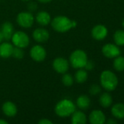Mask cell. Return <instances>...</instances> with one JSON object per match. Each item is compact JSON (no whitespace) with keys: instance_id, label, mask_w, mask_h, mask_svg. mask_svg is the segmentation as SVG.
I'll return each mask as SVG.
<instances>
[{"instance_id":"cell-1","label":"cell","mask_w":124,"mask_h":124,"mask_svg":"<svg viewBox=\"0 0 124 124\" xmlns=\"http://www.w3.org/2000/svg\"><path fill=\"white\" fill-rule=\"evenodd\" d=\"M100 84L102 87L108 92L114 91L118 84L117 76L111 70H103L100 75Z\"/></svg>"},{"instance_id":"cell-2","label":"cell","mask_w":124,"mask_h":124,"mask_svg":"<svg viewBox=\"0 0 124 124\" xmlns=\"http://www.w3.org/2000/svg\"><path fill=\"white\" fill-rule=\"evenodd\" d=\"M54 110L58 116L66 118L72 116V114L76 110V105L72 100L63 99L56 105Z\"/></svg>"},{"instance_id":"cell-3","label":"cell","mask_w":124,"mask_h":124,"mask_svg":"<svg viewBox=\"0 0 124 124\" xmlns=\"http://www.w3.org/2000/svg\"><path fill=\"white\" fill-rule=\"evenodd\" d=\"M52 28L58 33H65L73 28L72 20L64 15L55 17L50 21Z\"/></svg>"},{"instance_id":"cell-4","label":"cell","mask_w":124,"mask_h":124,"mask_svg":"<svg viewBox=\"0 0 124 124\" xmlns=\"http://www.w3.org/2000/svg\"><path fill=\"white\" fill-rule=\"evenodd\" d=\"M88 56L82 49H76L69 56V63L75 69L84 68L88 62Z\"/></svg>"},{"instance_id":"cell-5","label":"cell","mask_w":124,"mask_h":124,"mask_svg":"<svg viewBox=\"0 0 124 124\" xmlns=\"http://www.w3.org/2000/svg\"><path fill=\"white\" fill-rule=\"evenodd\" d=\"M11 41L15 46L20 47L22 49L27 47L30 43V39L29 36L25 32L21 31L14 32L11 38Z\"/></svg>"},{"instance_id":"cell-6","label":"cell","mask_w":124,"mask_h":124,"mask_svg":"<svg viewBox=\"0 0 124 124\" xmlns=\"http://www.w3.org/2000/svg\"><path fill=\"white\" fill-rule=\"evenodd\" d=\"M34 17L30 12H21L16 17L17 23L22 28H31L34 23Z\"/></svg>"},{"instance_id":"cell-7","label":"cell","mask_w":124,"mask_h":124,"mask_svg":"<svg viewBox=\"0 0 124 124\" xmlns=\"http://www.w3.org/2000/svg\"><path fill=\"white\" fill-rule=\"evenodd\" d=\"M29 54H30L31 59L34 61L38 62L44 61L47 56V52H46L45 49L39 44L33 46L31 49H30Z\"/></svg>"},{"instance_id":"cell-8","label":"cell","mask_w":124,"mask_h":124,"mask_svg":"<svg viewBox=\"0 0 124 124\" xmlns=\"http://www.w3.org/2000/svg\"><path fill=\"white\" fill-rule=\"evenodd\" d=\"M102 52L105 57L110 59H114L115 57L121 54V49L115 44H106L102 48Z\"/></svg>"},{"instance_id":"cell-9","label":"cell","mask_w":124,"mask_h":124,"mask_svg":"<svg viewBox=\"0 0 124 124\" xmlns=\"http://www.w3.org/2000/svg\"><path fill=\"white\" fill-rule=\"evenodd\" d=\"M53 68L54 70L60 74L67 73L69 68V62L64 57H56L53 62Z\"/></svg>"},{"instance_id":"cell-10","label":"cell","mask_w":124,"mask_h":124,"mask_svg":"<svg viewBox=\"0 0 124 124\" xmlns=\"http://www.w3.org/2000/svg\"><path fill=\"white\" fill-rule=\"evenodd\" d=\"M108 34V30L107 27L102 24H98L95 25L91 30L92 37L97 41L104 40Z\"/></svg>"},{"instance_id":"cell-11","label":"cell","mask_w":124,"mask_h":124,"mask_svg":"<svg viewBox=\"0 0 124 124\" xmlns=\"http://www.w3.org/2000/svg\"><path fill=\"white\" fill-rule=\"evenodd\" d=\"M33 39L37 43H45L50 38V33L48 30L43 28H36L32 33Z\"/></svg>"},{"instance_id":"cell-12","label":"cell","mask_w":124,"mask_h":124,"mask_svg":"<svg viewBox=\"0 0 124 124\" xmlns=\"http://www.w3.org/2000/svg\"><path fill=\"white\" fill-rule=\"evenodd\" d=\"M88 120L91 124H104L106 123V116L102 110H94L90 113Z\"/></svg>"},{"instance_id":"cell-13","label":"cell","mask_w":124,"mask_h":124,"mask_svg":"<svg viewBox=\"0 0 124 124\" xmlns=\"http://www.w3.org/2000/svg\"><path fill=\"white\" fill-rule=\"evenodd\" d=\"M0 31L2 33L4 40H11V38L14 33L13 25L10 22H5L1 25Z\"/></svg>"},{"instance_id":"cell-14","label":"cell","mask_w":124,"mask_h":124,"mask_svg":"<svg viewBox=\"0 0 124 124\" xmlns=\"http://www.w3.org/2000/svg\"><path fill=\"white\" fill-rule=\"evenodd\" d=\"M3 113L7 117H14L18 113V108L16 105L10 101L5 102L2 105Z\"/></svg>"},{"instance_id":"cell-15","label":"cell","mask_w":124,"mask_h":124,"mask_svg":"<svg viewBox=\"0 0 124 124\" xmlns=\"http://www.w3.org/2000/svg\"><path fill=\"white\" fill-rule=\"evenodd\" d=\"M14 46L9 42H1L0 44V57L9 58L12 57Z\"/></svg>"},{"instance_id":"cell-16","label":"cell","mask_w":124,"mask_h":124,"mask_svg":"<svg viewBox=\"0 0 124 124\" xmlns=\"http://www.w3.org/2000/svg\"><path fill=\"white\" fill-rule=\"evenodd\" d=\"M36 21L39 25L42 26H46L50 23V15L46 11H40L36 15Z\"/></svg>"},{"instance_id":"cell-17","label":"cell","mask_w":124,"mask_h":124,"mask_svg":"<svg viewBox=\"0 0 124 124\" xmlns=\"http://www.w3.org/2000/svg\"><path fill=\"white\" fill-rule=\"evenodd\" d=\"M111 113L113 116L119 120L124 119V104L116 103L111 108Z\"/></svg>"},{"instance_id":"cell-18","label":"cell","mask_w":124,"mask_h":124,"mask_svg":"<svg viewBox=\"0 0 124 124\" xmlns=\"http://www.w3.org/2000/svg\"><path fill=\"white\" fill-rule=\"evenodd\" d=\"M71 122L72 124H85L87 122L86 115L82 111L75 110L72 114Z\"/></svg>"},{"instance_id":"cell-19","label":"cell","mask_w":124,"mask_h":124,"mask_svg":"<svg viewBox=\"0 0 124 124\" xmlns=\"http://www.w3.org/2000/svg\"><path fill=\"white\" fill-rule=\"evenodd\" d=\"M76 105L78 108L83 110H86L89 108L91 105V100L90 98L85 94H82L79 96L76 101Z\"/></svg>"},{"instance_id":"cell-20","label":"cell","mask_w":124,"mask_h":124,"mask_svg":"<svg viewBox=\"0 0 124 124\" xmlns=\"http://www.w3.org/2000/svg\"><path fill=\"white\" fill-rule=\"evenodd\" d=\"M99 104L100 105L104 108H110L112 104H113V97L112 96L107 93V92H105V93H103L100 97H99Z\"/></svg>"},{"instance_id":"cell-21","label":"cell","mask_w":124,"mask_h":124,"mask_svg":"<svg viewBox=\"0 0 124 124\" xmlns=\"http://www.w3.org/2000/svg\"><path fill=\"white\" fill-rule=\"evenodd\" d=\"M88 76V75L86 70H84L83 68H80L75 73L74 80L78 84H83L87 81Z\"/></svg>"},{"instance_id":"cell-22","label":"cell","mask_w":124,"mask_h":124,"mask_svg":"<svg viewBox=\"0 0 124 124\" xmlns=\"http://www.w3.org/2000/svg\"><path fill=\"white\" fill-rule=\"evenodd\" d=\"M113 40L118 46H124V31L117 30L113 34Z\"/></svg>"},{"instance_id":"cell-23","label":"cell","mask_w":124,"mask_h":124,"mask_svg":"<svg viewBox=\"0 0 124 124\" xmlns=\"http://www.w3.org/2000/svg\"><path fill=\"white\" fill-rule=\"evenodd\" d=\"M113 68L116 71L121 72L124 70V57L118 56L114 58L113 60Z\"/></svg>"},{"instance_id":"cell-24","label":"cell","mask_w":124,"mask_h":124,"mask_svg":"<svg viewBox=\"0 0 124 124\" xmlns=\"http://www.w3.org/2000/svg\"><path fill=\"white\" fill-rule=\"evenodd\" d=\"M62 83L65 86H72L74 84V78L69 73H64L62 76Z\"/></svg>"},{"instance_id":"cell-25","label":"cell","mask_w":124,"mask_h":124,"mask_svg":"<svg viewBox=\"0 0 124 124\" xmlns=\"http://www.w3.org/2000/svg\"><path fill=\"white\" fill-rule=\"evenodd\" d=\"M12 56L14 58H15V59L20 60V59H22L24 57V52H23V50L22 48L15 46V47L13 48V51H12Z\"/></svg>"},{"instance_id":"cell-26","label":"cell","mask_w":124,"mask_h":124,"mask_svg":"<svg viewBox=\"0 0 124 124\" xmlns=\"http://www.w3.org/2000/svg\"><path fill=\"white\" fill-rule=\"evenodd\" d=\"M102 91V88L98 84H93L89 88V93L92 96H96L99 94Z\"/></svg>"},{"instance_id":"cell-27","label":"cell","mask_w":124,"mask_h":124,"mask_svg":"<svg viewBox=\"0 0 124 124\" xmlns=\"http://www.w3.org/2000/svg\"><path fill=\"white\" fill-rule=\"evenodd\" d=\"M94 68V63L93 61H91V60H88L86 65L84 67V68H86V70H91Z\"/></svg>"},{"instance_id":"cell-28","label":"cell","mask_w":124,"mask_h":124,"mask_svg":"<svg viewBox=\"0 0 124 124\" xmlns=\"http://www.w3.org/2000/svg\"><path fill=\"white\" fill-rule=\"evenodd\" d=\"M39 124H52L53 122L48 118H42L39 121Z\"/></svg>"},{"instance_id":"cell-29","label":"cell","mask_w":124,"mask_h":124,"mask_svg":"<svg viewBox=\"0 0 124 124\" xmlns=\"http://www.w3.org/2000/svg\"><path fill=\"white\" fill-rule=\"evenodd\" d=\"M28 7H29V9L30 10H35L37 9V4L34 2H31L30 4H29Z\"/></svg>"},{"instance_id":"cell-30","label":"cell","mask_w":124,"mask_h":124,"mask_svg":"<svg viewBox=\"0 0 124 124\" xmlns=\"http://www.w3.org/2000/svg\"><path fill=\"white\" fill-rule=\"evenodd\" d=\"M37 1L40 3H42V4H47V3L50 2L52 0H37Z\"/></svg>"},{"instance_id":"cell-31","label":"cell","mask_w":124,"mask_h":124,"mask_svg":"<svg viewBox=\"0 0 124 124\" xmlns=\"http://www.w3.org/2000/svg\"><path fill=\"white\" fill-rule=\"evenodd\" d=\"M107 124H116L117 123V121H115V120H113L112 118L111 119H110L108 121H107Z\"/></svg>"},{"instance_id":"cell-32","label":"cell","mask_w":124,"mask_h":124,"mask_svg":"<svg viewBox=\"0 0 124 124\" xmlns=\"http://www.w3.org/2000/svg\"><path fill=\"white\" fill-rule=\"evenodd\" d=\"M0 124H8V122L3 119H0Z\"/></svg>"},{"instance_id":"cell-33","label":"cell","mask_w":124,"mask_h":124,"mask_svg":"<svg viewBox=\"0 0 124 124\" xmlns=\"http://www.w3.org/2000/svg\"><path fill=\"white\" fill-rule=\"evenodd\" d=\"M3 40H4V37H3L2 33H1V31H0V44L3 41Z\"/></svg>"},{"instance_id":"cell-34","label":"cell","mask_w":124,"mask_h":124,"mask_svg":"<svg viewBox=\"0 0 124 124\" xmlns=\"http://www.w3.org/2000/svg\"><path fill=\"white\" fill-rule=\"evenodd\" d=\"M122 26H123V28H124V19L123 20V21H122Z\"/></svg>"},{"instance_id":"cell-35","label":"cell","mask_w":124,"mask_h":124,"mask_svg":"<svg viewBox=\"0 0 124 124\" xmlns=\"http://www.w3.org/2000/svg\"><path fill=\"white\" fill-rule=\"evenodd\" d=\"M21 1H29L31 0H21Z\"/></svg>"}]
</instances>
